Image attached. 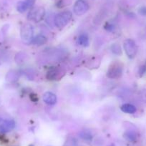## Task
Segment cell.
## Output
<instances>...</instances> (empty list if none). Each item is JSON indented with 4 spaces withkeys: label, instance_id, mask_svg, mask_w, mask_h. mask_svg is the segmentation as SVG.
Instances as JSON below:
<instances>
[{
    "label": "cell",
    "instance_id": "cell-1",
    "mask_svg": "<svg viewBox=\"0 0 146 146\" xmlns=\"http://www.w3.org/2000/svg\"><path fill=\"white\" fill-rule=\"evenodd\" d=\"M72 17V13L70 11L66 10L57 14L54 19V23L55 26L59 29L64 28Z\"/></svg>",
    "mask_w": 146,
    "mask_h": 146
},
{
    "label": "cell",
    "instance_id": "cell-2",
    "mask_svg": "<svg viewBox=\"0 0 146 146\" xmlns=\"http://www.w3.org/2000/svg\"><path fill=\"white\" fill-rule=\"evenodd\" d=\"M20 36L25 44H31L34 38V27L31 24L25 23L21 27Z\"/></svg>",
    "mask_w": 146,
    "mask_h": 146
},
{
    "label": "cell",
    "instance_id": "cell-3",
    "mask_svg": "<svg viewBox=\"0 0 146 146\" xmlns=\"http://www.w3.org/2000/svg\"><path fill=\"white\" fill-rule=\"evenodd\" d=\"M123 66L120 62H114L107 71V77L110 79H118L123 75Z\"/></svg>",
    "mask_w": 146,
    "mask_h": 146
},
{
    "label": "cell",
    "instance_id": "cell-4",
    "mask_svg": "<svg viewBox=\"0 0 146 146\" xmlns=\"http://www.w3.org/2000/svg\"><path fill=\"white\" fill-rule=\"evenodd\" d=\"M45 15V9L42 7H35L31 9L27 15V19L35 23L41 22Z\"/></svg>",
    "mask_w": 146,
    "mask_h": 146
},
{
    "label": "cell",
    "instance_id": "cell-5",
    "mask_svg": "<svg viewBox=\"0 0 146 146\" xmlns=\"http://www.w3.org/2000/svg\"><path fill=\"white\" fill-rule=\"evenodd\" d=\"M123 47L126 55L130 59L135 57L137 53V47L135 42L132 39H127L123 42Z\"/></svg>",
    "mask_w": 146,
    "mask_h": 146
},
{
    "label": "cell",
    "instance_id": "cell-6",
    "mask_svg": "<svg viewBox=\"0 0 146 146\" xmlns=\"http://www.w3.org/2000/svg\"><path fill=\"white\" fill-rule=\"evenodd\" d=\"M89 5L85 0H77L73 7V12L77 16H82L89 10Z\"/></svg>",
    "mask_w": 146,
    "mask_h": 146
},
{
    "label": "cell",
    "instance_id": "cell-7",
    "mask_svg": "<svg viewBox=\"0 0 146 146\" xmlns=\"http://www.w3.org/2000/svg\"><path fill=\"white\" fill-rule=\"evenodd\" d=\"M65 75V71L60 67H52L47 72L46 78L49 80H59Z\"/></svg>",
    "mask_w": 146,
    "mask_h": 146
},
{
    "label": "cell",
    "instance_id": "cell-8",
    "mask_svg": "<svg viewBox=\"0 0 146 146\" xmlns=\"http://www.w3.org/2000/svg\"><path fill=\"white\" fill-rule=\"evenodd\" d=\"M15 127V122L10 119H3L0 117V133H6L10 132Z\"/></svg>",
    "mask_w": 146,
    "mask_h": 146
},
{
    "label": "cell",
    "instance_id": "cell-9",
    "mask_svg": "<svg viewBox=\"0 0 146 146\" xmlns=\"http://www.w3.org/2000/svg\"><path fill=\"white\" fill-rule=\"evenodd\" d=\"M43 101L44 103L48 105H53L56 104L57 101V98L56 95H54L52 92H44L42 96Z\"/></svg>",
    "mask_w": 146,
    "mask_h": 146
},
{
    "label": "cell",
    "instance_id": "cell-10",
    "mask_svg": "<svg viewBox=\"0 0 146 146\" xmlns=\"http://www.w3.org/2000/svg\"><path fill=\"white\" fill-rule=\"evenodd\" d=\"M47 42V39L44 35H36L35 37H34L31 44H33L34 45H36V46H42L43 45V44H46Z\"/></svg>",
    "mask_w": 146,
    "mask_h": 146
},
{
    "label": "cell",
    "instance_id": "cell-11",
    "mask_svg": "<svg viewBox=\"0 0 146 146\" xmlns=\"http://www.w3.org/2000/svg\"><path fill=\"white\" fill-rule=\"evenodd\" d=\"M122 112L125 113H127V114H134L136 111H137V109H136L135 106H134L132 104L126 103L124 104L121 106L120 108Z\"/></svg>",
    "mask_w": 146,
    "mask_h": 146
},
{
    "label": "cell",
    "instance_id": "cell-12",
    "mask_svg": "<svg viewBox=\"0 0 146 146\" xmlns=\"http://www.w3.org/2000/svg\"><path fill=\"white\" fill-rule=\"evenodd\" d=\"M78 44L82 47H88L90 44L89 41V37L86 34H81L78 39Z\"/></svg>",
    "mask_w": 146,
    "mask_h": 146
},
{
    "label": "cell",
    "instance_id": "cell-13",
    "mask_svg": "<svg viewBox=\"0 0 146 146\" xmlns=\"http://www.w3.org/2000/svg\"><path fill=\"white\" fill-rule=\"evenodd\" d=\"M124 137L130 142H134L137 140V134L133 130H127L124 133Z\"/></svg>",
    "mask_w": 146,
    "mask_h": 146
},
{
    "label": "cell",
    "instance_id": "cell-14",
    "mask_svg": "<svg viewBox=\"0 0 146 146\" xmlns=\"http://www.w3.org/2000/svg\"><path fill=\"white\" fill-rule=\"evenodd\" d=\"M79 135L80 138L85 140V141H91L92 140V137H93L92 133L88 130H82L79 133Z\"/></svg>",
    "mask_w": 146,
    "mask_h": 146
},
{
    "label": "cell",
    "instance_id": "cell-15",
    "mask_svg": "<svg viewBox=\"0 0 146 146\" xmlns=\"http://www.w3.org/2000/svg\"><path fill=\"white\" fill-rule=\"evenodd\" d=\"M28 9H29V7H28L27 4L26 3L25 0V1H20L17 5V10L19 12H20V13H24Z\"/></svg>",
    "mask_w": 146,
    "mask_h": 146
},
{
    "label": "cell",
    "instance_id": "cell-16",
    "mask_svg": "<svg viewBox=\"0 0 146 146\" xmlns=\"http://www.w3.org/2000/svg\"><path fill=\"white\" fill-rule=\"evenodd\" d=\"M111 50L114 54H122V50L121 47L119 44H113L111 46Z\"/></svg>",
    "mask_w": 146,
    "mask_h": 146
},
{
    "label": "cell",
    "instance_id": "cell-17",
    "mask_svg": "<svg viewBox=\"0 0 146 146\" xmlns=\"http://www.w3.org/2000/svg\"><path fill=\"white\" fill-rule=\"evenodd\" d=\"M105 29H107L108 31H110V32H112V31H113L115 29V27L114 25H112V24H107L106 25H105Z\"/></svg>",
    "mask_w": 146,
    "mask_h": 146
},
{
    "label": "cell",
    "instance_id": "cell-18",
    "mask_svg": "<svg viewBox=\"0 0 146 146\" xmlns=\"http://www.w3.org/2000/svg\"><path fill=\"white\" fill-rule=\"evenodd\" d=\"M138 12L140 15L146 16V7H142L138 9Z\"/></svg>",
    "mask_w": 146,
    "mask_h": 146
},
{
    "label": "cell",
    "instance_id": "cell-19",
    "mask_svg": "<svg viewBox=\"0 0 146 146\" xmlns=\"http://www.w3.org/2000/svg\"><path fill=\"white\" fill-rule=\"evenodd\" d=\"M25 2L27 4V6L29 9V8H32V7L34 6L35 3V0H25Z\"/></svg>",
    "mask_w": 146,
    "mask_h": 146
}]
</instances>
